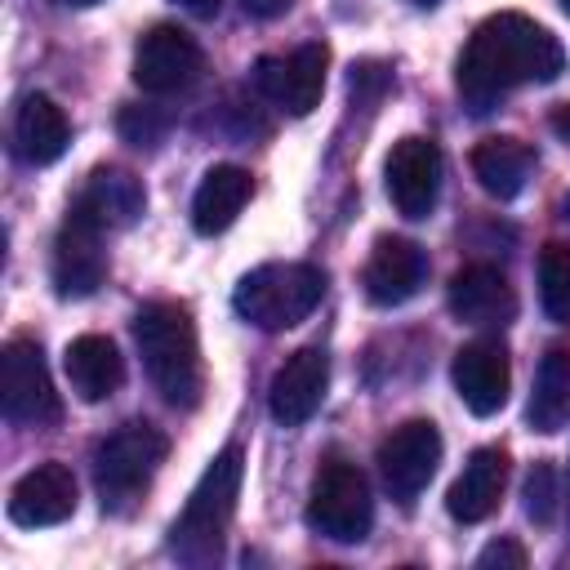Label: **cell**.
<instances>
[{"mask_svg": "<svg viewBox=\"0 0 570 570\" xmlns=\"http://www.w3.org/2000/svg\"><path fill=\"white\" fill-rule=\"evenodd\" d=\"M561 67L566 49L548 27H539L525 13H494L463 45L454 85L472 111H494L517 85L557 80Z\"/></svg>", "mask_w": 570, "mask_h": 570, "instance_id": "cell-1", "label": "cell"}, {"mask_svg": "<svg viewBox=\"0 0 570 570\" xmlns=\"http://www.w3.org/2000/svg\"><path fill=\"white\" fill-rule=\"evenodd\" d=\"M134 338H138L142 370L151 387L160 392V401L174 410H191L205 392V365H200L191 312L178 303H147L134 316Z\"/></svg>", "mask_w": 570, "mask_h": 570, "instance_id": "cell-2", "label": "cell"}, {"mask_svg": "<svg viewBox=\"0 0 570 570\" xmlns=\"http://www.w3.org/2000/svg\"><path fill=\"white\" fill-rule=\"evenodd\" d=\"M240 476H245V459L236 445H227L223 454L209 459V468L200 472L196 490L187 494L178 521L169 525V552L187 566H209L223 552L227 525L236 517V499H240Z\"/></svg>", "mask_w": 570, "mask_h": 570, "instance_id": "cell-3", "label": "cell"}, {"mask_svg": "<svg viewBox=\"0 0 570 570\" xmlns=\"http://www.w3.org/2000/svg\"><path fill=\"white\" fill-rule=\"evenodd\" d=\"M321 294H325V276L312 263H263L236 281L232 303L249 325L276 334L307 321Z\"/></svg>", "mask_w": 570, "mask_h": 570, "instance_id": "cell-4", "label": "cell"}, {"mask_svg": "<svg viewBox=\"0 0 570 570\" xmlns=\"http://www.w3.org/2000/svg\"><path fill=\"white\" fill-rule=\"evenodd\" d=\"M307 525L334 543H361L374 525V499H370V481L356 463L330 459L307 494Z\"/></svg>", "mask_w": 570, "mask_h": 570, "instance_id": "cell-5", "label": "cell"}, {"mask_svg": "<svg viewBox=\"0 0 570 570\" xmlns=\"http://www.w3.org/2000/svg\"><path fill=\"white\" fill-rule=\"evenodd\" d=\"M165 454H169V436L160 428H151V423L116 428L94 454V481H98L102 508H116V503L134 499L138 490H147V481L156 476Z\"/></svg>", "mask_w": 570, "mask_h": 570, "instance_id": "cell-6", "label": "cell"}, {"mask_svg": "<svg viewBox=\"0 0 570 570\" xmlns=\"http://www.w3.org/2000/svg\"><path fill=\"white\" fill-rule=\"evenodd\" d=\"M102 232L107 223L76 196L58 236H53V258H49V276H53V289L62 298H85L102 285L107 276V249H102Z\"/></svg>", "mask_w": 570, "mask_h": 570, "instance_id": "cell-7", "label": "cell"}, {"mask_svg": "<svg viewBox=\"0 0 570 570\" xmlns=\"http://www.w3.org/2000/svg\"><path fill=\"white\" fill-rule=\"evenodd\" d=\"M0 405H4L9 423H31V428L58 423L62 401L53 392L40 343H31V338L4 343V352H0Z\"/></svg>", "mask_w": 570, "mask_h": 570, "instance_id": "cell-8", "label": "cell"}, {"mask_svg": "<svg viewBox=\"0 0 570 570\" xmlns=\"http://www.w3.org/2000/svg\"><path fill=\"white\" fill-rule=\"evenodd\" d=\"M200 71H205L200 45L191 40V31H183L174 22L151 27L134 49V85L151 98H169V94L191 89L200 80Z\"/></svg>", "mask_w": 570, "mask_h": 570, "instance_id": "cell-9", "label": "cell"}, {"mask_svg": "<svg viewBox=\"0 0 570 570\" xmlns=\"http://www.w3.org/2000/svg\"><path fill=\"white\" fill-rule=\"evenodd\" d=\"M374 463H379V476H383L387 494L396 503H414L428 490V481H432V472L441 463V432H436V423L410 419V423L392 428L379 441V459Z\"/></svg>", "mask_w": 570, "mask_h": 570, "instance_id": "cell-10", "label": "cell"}, {"mask_svg": "<svg viewBox=\"0 0 570 570\" xmlns=\"http://www.w3.org/2000/svg\"><path fill=\"white\" fill-rule=\"evenodd\" d=\"M325 67H330V49L325 45H298L289 53H267L254 62V85L267 102H276L289 116H307L321 94H325Z\"/></svg>", "mask_w": 570, "mask_h": 570, "instance_id": "cell-11", "label": "cell"}, {"mask_svg": "<svg viewBox=\"0 0 570 570\" xmlns=\"http://www.w3.org/2000/svg\"><path fill=\"white\" fill-rule=\"evenodd\" d=\"M383 183H387V200L396 205V214L428 218L436 205V191H441V147L419 134L392 142Z\"/></svg>", "mask_w": 570, "mask_h": 570, "instance_id": "cell-12", "label": "cell"}, {"mask_svg": "<svg viewBox=\"0 0 570 570\" xmlns=\"http://www.w3.org/2000/svg\"><path fill=\"white\" fill-rule=\"evenodd\" d=\"M325 387H330V356L321 347H298L281 361V370L272 374V387H267V410L276 423L285 428H298L307 423L321 401H325Z\"/></svg>", "mask_w": 570, "mask_h": 570, "instance_id": "cell-13", "label": "cell"}, {"mask_svg": "<svg viewBox=\"0 0 570 570\" xmlns=\"http://www.w3.org/2000/svg\"><path fill=\"white\" fill-rule=\"evenodd\" d=\"M454 392L463 396V405L476 414V419H490L508 405V387H512V365H508V352L503 343L494 338H472L454 352Z\"/></svg>", "mask_w": 570, "mask_h": 570, "instance_id": "cell-14", "label": "cell"}, {"mask_svg": "<svg viewBox=\"0 0 570 570\" xmlns=\"http://www.w3.org/2000/svg\"><path fill=\"white\" fill-rule=\"evenodd\" d=\"M428 276V258L414 240L405 236H379L370 258H365V272H361V285H365V298L379 303V307H401L419 294Z\"/></svg>", "mask_w": 570, "mask_h": 570, "instance_id": "cell-15", "label": "cell"}, {"mask_svg": "<svg viewBox=\"0 0 570 570\" xmlns=\"http://www.w3.org/2000/svg\"><path fill=\"white\" fill-rule=\"evenodd\" d=\"M450 312L454 321L463 325H476V330H494V325H508L517 316V289L508 285V276L490 263H468L450 276Z\"/></svg>", "mask_w": 570, "mask_h": 570, "instance_id": "cell-16", "label": "cell"}, {"mask_svg": "<svg viewBox=\"0 0 570 570\" xmlns=\"http://www.w3.org/2000/svg\"><path fill=\"white\" fill-rule=\"evenodd\" d=\"M76 512V476L67 463H40L9 490V521L27 530L58 525Z\"/></svg>", "mask_w": 570, "mask_h": 570, "instance_id": "cell-17", "label": "cell"}, {"mask_svg": "<svg viewBox=\"0 0 570 570\" xmlns=\"http://www.w3.org/2000/svg\"><path fill=\"white\" fill-rule=\"evenodd\" d=\"M503 485H508V454L499 445H481L454 476V485L445 494V512L463 525H476L499 508Z\"/></svg>", "mask_w": 570, "mask_h": 570, "instance_id": "cell-18", "label": "cell"}, {"mask_svg": "<svg viewBox=\"0 0 570 570\" xmlns=\"http://www.w3.org/2000/svg\"><path fill=\"white\" fill-rule=\"evenodd\" d=\"M62 370H67V383L80 401H107L120 392L125 383V356L116 352V343L107 334H80L67 343L62 352Z\"/></svg>", "mask_w": 570, "mask_h": 570, "instance_id": "cell-19", "label": "cell"}, {"mask_svg": "<svg viewBox=\"0 0 570 570\" xmlns=\"http://www.w3.org/2000/svg\"><path fill=\"white\" fill-rule=\"evenodd\" d=\"M67 138H71V129L53 98H45V94L22 98V107L13 116V147L27 165H53L67 151Z\"/></svg>", "mask_w": 570, "mask_h": 570, "instance_id": "cell-20", "label": "cell"}, {"mask_svg": "<svg viewBox=\"0 0 570 570\" xmlns=\"http://www.w3.org/2000/svg\"><path fill=\"white\" fill-rule=\"evenodd\" d=\"M249 191H254V183H249V174L240 165H214L200 178L196 196H191V223H196V232L200 236L227 232L236 223V214L245 209Z\"/></svg>", "mask_w": 570, "mask_h": 570, "instance_id": "cell-21", "label": "cell"}, {"mask_svg": "<svg viewBox=\"0 0 570 570\" xmlns=\"http://www.w3.org/2000/svg\"><path fill=\"white\" fill-rule=\"evenodd\" d=\"M530 169H534V151L521 138H481L472 147V174L499 200H512L525 187Z\"/></svg>", "mask_w": 570, "mask_h": 570, "instance_id": "cell-22", "label": "cell"}, {"mask_svg": "<svg viewBox=\"0 0 570 570\" xmlns=\"http://www.w3.org/2000/svg\"><path fill=\"white\" fill-rule=\"evenodd\" d=\"M525 419L534 432H557L570 419V352L552 347L534 374V392L525 405Z\"/></svg>", "mask_w": 570, "mask_h": 570, "instance_id": "cell-23", "label": "cell"}, {"mask_svg": "<svg viewBox=\"0 0 570 570\" xmlns=\"http://www.w3.org/2000/svg\"><path fill=\"white\" fill-rule=\"evenodd\" d=\"M80 200L111 227H125V223H134L138 214H142V205H147V196H142V183L134 178V174H125V169H98L89 183H85V191H80Z\"/></svg>", "mask_w": 570, "mask_h": 570, "instance_id": "cell-24", "label": "cell"}, {"mask_svg": "<svg viewBox=\"0 0 570 570\" xmlns=\"http://www.w3.org/2000/svg\"><path fill=\"white\" fill-rule=\"evenodd\" d=\"M539 298L557 325H570V245L548 240L539 254Z\"/></svg>", "mask_w": 570, "mask_h": 570, "instance_id": "cell-25", "label": "cell"}, {"mask_svg": "<svg viewBox=\"0 0 570 570\" xmlns=\"http://www.w3.org/2000/svg\"><path fill=\"white\" fill-rule=\"evenodd\" d=\"M525 517L534 525H552L557 521V508H561V490H557V468L552 463H534L530 476H525Z\"/></svg>", "mask_w": 570, "mask_h": 570, "instance_id": "cell-26", "label": "cell"}, {"mask_svg": "<svg viewBox=\"0 0 570 570\" xmlns=\"http://www.w3.org/2000/svg\"><path fill=\"white\" fill-rule=\"evenodd\" d=\"M525 561H530V557H525V548H521V543H512V539H494V543H490V548H481V557H476V566H481V570H494V566H499V570H503V566L521 570Z\"/></svg>", "mask_w": 570, "mask_h": 570, "instance_id": "cell-27", "label": "cell"}, {"mask_svg": "<svg viewBox=\"0 0 570 570\" xmlns=\"http://www.w3.org/2000/svg\"><path fill=\"white\" fill-rule=\"evenodd\" d=\"M245 4V13H254V18H272V13H285L289 9V0H240Z\"/></svg>", "mask_w": 570, "mask_h": 570, "instance_id": "cell-28", "label": "cell"}, {"mask_svg": "<svg viewBox=\"0 0 570 570\" xmlns=\"http://www.w3.org/2000/svg\"><path fill=\"white\" fill-rule=\"evenodd\" d=\"M552 134H557V138H561V142L570 147V102L552 111Z\"/></svg>", "mask_w": 570, "mask_h": 570, "instance_id": "cell-29", "label": "cell"}, {"mask_svg": "<svg viewBox=\"0 0 570 570\" xmlns=\"http://www.w3.org/2000/svg\"><path fill=\"white\" fill-rule=\"evenodd\" d=\"M174 4H183V9H191V13H200V18L218 13V0H174Z\"/></svg>", "mask_w": 570, "mask_h": 570, "instance_id": "cell-30", "label": "cell"}, {"mask_svg": "<svg viewBox=\"0 0 570 570\" xmlns=\"http://www.w3.org/2000/svg\"><path fill=\"white\" fill-rule=\"evenodd\" d=\"M53 4H67V9H85V4H98V0H53Z\"/></svg>", "mask_w": 570, "mask_h": 570, "instance_id": "cell-31", "label": "cell"}, {"mask_svg": "<svg viewBox=\"0 0 570 570\" xmlns=\"http://www.w3.org/2000/svg\"><path fill=\"white\" fill-rule=\"evenodd\" d=\"M410 4H419V9H432V4H436V0H410Z\"/></svg>", "mask_w": 570, "mask_h": 570, "instance_id": "cell-32", "label": "cell"}, {"mask_svg": "<svg viewBox=\"0 0 570 570\" xmlns=\"http://www.w3.org/2000/svg\"><path fill=\"white\" fill-rule=\"evenodd\" d=\"M561 9H566V13H570V0H561Z\"/></svg>", "mask_w": 570, "mask_h": 570, "instance_id": "cell-33", "label": "cell"}, {"mask_svg": "<svg viewBox=\"0 0 570 570\" xmlns=\"http://www.w3.org/2000/svg\"><path fill=\"white\" fill-rule=\"evenodd\" d=\"M566 214H570V196H566Z\"/></svg>", "mask_w": 570, "mask_h": 570, "instance_id": "cell-34", "label": "cell"}]
</instances>
